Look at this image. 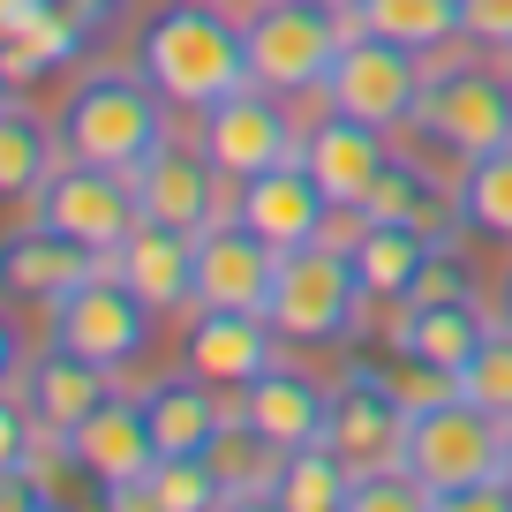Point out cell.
Listing matches in <instances>:
<instances>
[{"label": "cell", "instance_id": "cell-1", "mask_svg": "<svg viewBox=\"0 0 512 512\" xmlns=\"http://www.w3.org/2000/svg\"><path fill=\"white\" fill-rule=\"evenodd\" d=\"M136 68L166 91V106L204 113L249 83V31L211 0H166L136 31Z\"/></svg>", "mask_w": 512, "mask_h": 512}, {"label": "cell", "instance_id": "cell-2", "mask_svg": "<svg viewBox=\"0 0 512 512\" xmlns=\"http://www.w3.org/2000/svg\"><path fill=\"white\" fill-rule=\"evenodd\" d=\"M61 136H68V159L136 174L166 144V91L144 68H83L76 91L61 98Z\"/></svg>", "mask_w": 512, "mask_h": 512}, {"label": "cell", "instance_id": "cell-3", "mask_svg": "<svg viewBox=\"0 0 512 512\" xmlns=\"http://www.w3.org/2000/svg\"><path fill=\"white\" fill-rule=\"evenodd\" d=\"M362 302H369V287H362V272H354L347 241H302V249L279 256L264 317L279 324L287 347H339V339H354V324H362Z\"/></svg>", "mask_w": 512, "mask_h": 512}, {"label": "cell", "instance_id": "cell-4", "mask_svg": "<svg viewBox=\"0 0 512 512\" xmlns=\"http://www.w3.org/2000/svg\"><path fill=\"white\" fill-rule=\"evenodd\" d=\"M241 31H249V83L294 98V91H324L332 61L354 38V16L317 8V0H249Z\"/></svg>", "mask_w": 512, "mask_h": 512}, {"label": "cell", "instance_id": "cell-5", "mask_svg": "<svg viewBox=\"0 0 512 512\" xmlns=\"http://www.w3.org/2000/svg\"><path fill=\"white\" fill-rule=\"evenodd\" d=\"M505 430H512V422L490 415L482 400H467V392H437V400H415V415H407L400 467H415V475L437 490V505H445L452 490L490 482L497 467H505Z\"/></svg>", "mask_w": 512, "mask_h": 512}, {"label": "cell", "instance_id": "cell-6", "mask_svg": "<svg viewBox=\"0 0 512 512\" xmlns=\"http://www.w3.org/2000/svg\"><path fill=\"white\" fill-rule=\"evenodd\" d=\"M151 317H159V309L128 287L121 264L106 256L98 272H83L76 287L53 302V347H76V354H91V362H106L113 377H121L128 362H144Z\"/></svg>", "mask_w": 512, "mask_h": 512}, {"label": "cell", "instance_id": "cell-7", "mask_svg": "<svg viewBox=\"0 0 512 512\" xmlns=\"http://www.w3.org/2000/svg\"><path fill=\"white\" fill-rule=\"evenodd\" d=\"M415 128L430 144H445L452 159H475V151L512 144V76H497V68H482V61L430 68Z\"/></svg>", "mask_w": 512, "mask_h": 512}, {"label": "cell", "instance_id": "cell-8", "mask_svg": "<svg viewBox=\"0 0 512 512\" xmlns=\"http://www.w3.org/2000/svg\"><path fill=\"white\" fill-rule=\"evenodd\" d=\"M422 83H430V68H422L415 46H400V38H377L354 23L347 53L332 61V76H324V98H332V113H354V121H377V128H407L422 106Z\"/></svg>", "mask_w": 512, "mask_h": 512}, {"label": "cell", "instance_id": "cell-9", "mask_svg": "<svg viewBox=\"0 0 512 512\" xmlns=\"http://www.w3.org/2000/svg\"><path fill=\"white\" fill-rule=\"evenodd\" d=\"M407 415H415V400H407L400 384L384 377V369H362V362H354V369H339V384H332L324 445H332L354 475L400 467V452H407Z\"/></svg>", "mask_w": 512, "mask_h": 512}, {"label": "cell", "instance_id": "cell-10", "mask_svg": "<svg viewBox=\"0 0 512 512\" xmlns=\"http://www.w3.org/2000/svg\"><path fill=\"white\" fill-rule=\"evenodd\" d=\"M31 211H38V226H53V234L83 241L98 256H113L136 234V219H144L136 211V181L113 174V166H91V159H61L53 181L31 196Z\"/></svg>", "mask_w": 512, "mask_h": 512}, {"label": "cell", "instance_id": "cell-11", "mask_svg": "<svg viewBox=\"0 0 512 512\" xmlns=\"http://www.w3.org/2000/svg\"><path fill=\"white\" fill-rule=\"evenodd\" d=\"M196 144L211 151V166H219L226 181H256V174H272V166L302 159V128L279 106V91L241 83L219 106H204V136H196Z\"/></svg>", "mask_w": 512, "mask_h": 512}, {"label": "cell", "instance_id": "cell-12", "mask_svg": "<svg viewBox=\"0 0 512 512\" xmlns=\"http://www.w3.org/2000/svg\"><path fill=\"white\" fill-rule=\"evenodd\" d=\"M61 445H68V460L98 482V497H106V505H136L144 475L159 467V437H151L144 400H121V392H113L91 422H76Z\"/></svg>", "mask_w": 512, "mask_h": 512}, {"label": "cell", "instance_id": "cell-13", "mask_svg": "<svg viewBox=\"0 0 512 512\" xmlns=\"http://www.w3.org/2000/svg\"><path fill=\"white\" fill-rule=\"evenodd\" d=\"M128 181H136V211H144L151 226H174V234H189V241L226 219L219 211V181L226 174L211 166L204 144H174V136H166Z\"/></svg>", "mask_w": 512, "mask_h": 512}, {"label": "cell", "instance_id": "cell-14", "mask_svg": "<svg viewBox=\"0 0 512 512\" xmlns=\"http://www.w3.org/2000/svg\"><path fill=\"white\" fill-rule=\"evenodd\" d=\"M279 256L272 241L256 234V226H241L234 211H226L219 226H204L196 234V309H264L272 302V279H279Z\"/></svg>", "mask_w": 512, "mask_h": 512}, {"label": "cell", "instance_id": "cell-15", "mask_svg": "<svg viewBox=\"0 0 512 512\" xmlns=\"http://www.w3.org/2000/svg\"><path fill=\"white\" fill-rule=\"evenodd\" d=\"M332 189H324L317 174H309V159H287L272 166V174L241 181L234 196V219L256 226V234L272 241V249H302V241H324V226H332Z\"/></svg>", "mask_w": 512, "mask_h": 512}, {"label": "cell", "instance_id": "cell-16", "mask_svg": "<svg viewBox=\"0 0 512 512\" xmlns=\"http://www.w3.org/2000/svg\"><path fill=\"white\" fill-rule=\"evenodd\" d=\"M181 354H189L196 377L226 384V392H241L249 377H264V369L279 362V324L264 317V309H189V339H181Z\"/></svg>", "mask_w": 512, "mask_h": 512}, {"label": "cell", "instance_id": "cell-17", "mask_svg": "<svg viewBox=\"0 0 512 512\" xmlns=\"http://www.w3.org/2000/svg\"><path fill=\"white\" fill-rule=\"evenodd\" d=\"M8 384L31 400V415H38L46 437H68L76 422H91L98 407L113 400V369L91 362V354H76V347H46L38 362H23Z\"/></svg>", "mask_w": 512, "mask_h": 512}, {"label": "cell", "instance_id": "cell-18", "mask_svg": "<svg viewBox=\"0 0 512 512\" xmlns=\"http://www.w3.org/2000/svg\"><path fill=\"white\" fill-rule=\"evenodd\" d=\"M354 219H384V226H422V234H460V174H437L422 159H384V174L362 189Z\"/></svg>", "mask_w": 512, "mask_h": 512}, {"label": "cell", "instance_id": "cell-19", "mask_svg": "<svg viewBox=\"0 0 512 512\" xmlns=\"http://www.w3.org/2000/svg\"><path fill=\"white\" fill-rule=\"evenodd\" d=\"M482 339H490V317L475 302H400V324H392V354L407 369H445V377L475 362Z\"/></svg>", "mask_w": 512, "mask_h": 512}, {"label": "cell", "instance_id": "cell-20", "mask_svg": "<svg viewBox=\"0 0 512 512\" xmlns=\"http://www.w3.org/2000/svg\"><path fill=\"white\" fill-rule=\"evenodd\" d=\"M234 400H241V422H256V430L272 437V445H287V452L317 445L324 415H332V392H324L309 369H287V362H272L264 377H249Z\"/></svg>", "mask_w": 512, "mask_h": 512}, {"label": "cell", "instance_id": "cell-21", "mask_svg": "<svg viewBox=\"0 0 512 512\" xmlns=\"http://www.w3.org/2000/svg\"><path fill=\"white\" fill-rule=\"evenodd\" d=\"M219 384L196 377V369H174V377L144 384V415H151V437H159V460H211L226 430V407L211 400Z\"/></svg>", "mask_w": 512, "mask_h": 512}, {"label": "cell", "instance_id": "cell-22", "mask_svg": "<svg viewBox=\"0 0 512 512\" xmlns=\"http://www.w3.org/2000/svg\"><path fill=\"white\" fill-rule=\"evenodd\" d=\"M106 256L98 249H83V241H68V234H53V226H16L8 234V249H0V287L16 294V302H61L68 287H76L83 272H98Z\"/></svg>", "mask_w": 512, "mask_h": 512}, {"label": "cell", "instance_id": "cell-23", "mask_svg": "<svg viewBox=\"0 0 512 512\" xmlns=\"http://www.w3.org/2000/svg\"><path fill=\"white\" fill-rule=\"evenodd\" d=\"M302 159H309V174L332 189V204H339V211H354V204H362V189L384 174L392 144H384V128H377V121L332 113V121H317V128L302 136Z\"/></svg>", "mask_w": 512, "mask_h": 512}, {"label": "cell", "instance_id": "cell-24", "mask_svg": "<svg viewBox=\"0 0 512 512\" xmlns=\"http://www.w3.org/2000/svg\"><path fill=\"white\" fill-rule=\"evenodd\" d=\"M113 264H121V279L144 294L151 309H196V241L189 234L136 219V234L113 249Z\"/></svg>", "mask_w": 512, "mask_h": 512}, {"label": "cell", "instance_id": "cell-25", "mask_svg": "<svg viewBox=\"0 0 512 512\" xmlns=\"http://www.w3.org/2000/svg\"><path fill=\"white\" fill-rule=\"evenodd\" d=\"M91 46H98V23L83 16V8H68V0H53L38 23L0 38V68H8V83H38V76H53V68H76Z\"/></svg>", "mask_w": 512, "mask_h": 512}, {"label": "cell", "instance_id": "cell-26", "mask_svg": "<svg viewBox=\"0 0 512 512\" xmlns=\"http://www.w3.org/2000/svg\"><path fill=\"white\" fill-rule=\"evenodd\" d=\"M437 241H445V234H422V226H384V219H362V234H354L347 249H354V272H362L369 302H407Z\"/></svg>", "mask_w": 512, "mask_h": 512}, {"label": "cell", "instance_id": "cell-27", "mask_svg": "<svg viewBox=\"0 0 512 512\" xmlns=\"http://www.w3.org/2000/svg\"><path fill=\"white\" fill-rule=\"evenodd\" d=\"M61 144L68 136H53L23 98H8V106H0V196L31 204V196L53 181V166H61Z\"/></svg>", "mask_w": 512, "mask_h": 512}, {"label": "cell", "instance_id": "cell-28", "mask_svg": "<svg viewBox=\"0 0 512 512\" xmlns=\"http://www.w3.org/2000/svg\"><path fill=\"white\" fill-rule=\"evenodd\" d=\"M211 467H219V482H226V505H256V497L272 505V497H279V475H287V445H272L256 422L226 415L219 445H211Z\"/></svg>", "mask_w": 512, "mask_h": 512}, {"label": "cell", "instance_id": "cell-29", "mask_svg": "<svg viewBox=\"0 0 512 512\" xmlns=\"http://www.w3.org/2000/svg\"><path fill=\"white\" fill-rule=\"evenodd\" d=\"M460 234H482V241L512 249V144L460 159Z\"/></svg>", "mask_w": 512, "mask_h": 512}, {"label": "cell", "instance_id": "cell-30", "mask_svg": "<svg viewBox=\"0 0 512 512\" xmlns=\"http://www.w3.org/2000/svg\"><path fill=\"white\" fill-rule=\"evenodd\" d=\"M354 467L339 460L332 445H302V452H287V475H279V497L272 505L279 512H354Z\"/></svg>", "mask_w": 512, "mask_h": 512}, {"label": "cell", "instance_id": "cell-31", "mask_svg": "<svg viewBox=\"0 0 512 512\" xmlns=\"http://www.w3.org/2000/svg\"><path fill=\"white\" fill-rule=\"evenodd\" d=\"M354 23L377 31V38H400V46H415V53H437V46H452V38H467L460 0H362Z\"/></svg>", "mask_w": 512, "mask_h": 512}, {"label": "cell", "instance_id": "cell-32", "mask_svg": "<svg viewBox=\"0 0 512 512\" xmlns=\"http://www.w3.org/2000/svg\"><path fill=\"white\" fill-rule=\"evenodd\" d=\"M136 505H151V512H211V505H226V482H219L211 460H159L144 475V490H136Z\"/></svg>", "mask_w": 512, "mask_h": 512}, {"label": "cell", "instance_id": "cell-33", "mask_svg": "<svg viewBox=\"0 0 512 512\" xmlns=\"http://www.w3.org/2000/svg\"><path fill=\"white\" fill-rule=\"evenodd\" d=\"M460 392H467V400H482L490 415L512 422V324H490L482 354L460 369Z\"/></svg>", "mask_w": 512, "mask_h": 512}, {"label": "cell", "instance_id": "cell-34", "mask_svg": "<svg viewBox=\"0 0 512 512\" xmlns=\"http://www.w3.org/2000/svg\"><path fill=\"white\" fill-rule=\"evenodd\" d=\"M354 512H437V490L415 467H377L354 482Z\"/></svg>", "mask_w": 512, "mask_h": 512}, {"label": "cell", "instance_id": "cell-35", "mask_svg": "<svg viewBox=\"0 0 512 512\" xmlns=\"http://www.w3.org/2000/svg\"><path fill=\"white\" fill-rule=\"evenodd\" d=\"M407 302H475V256L445 234V241L430 249V264H422V279H415V294H407Z\"/></svg>", "mask_w": 512, "mask_h": 512}, {"label": "cell", "instance_id": "cell-36", "mask_svg": "<svg viewBox=\"0 0 512 512\" xmlns=\"http://www.w3.org/2000/svg\"><path fill=\"white\" fill-rule=\"evenodd\" d=\"M460 31L475 38V46L512 53V0H460Z\"/></svg>", "mask_w": 512, "mask_h": 512}, {"label": "cell", "instance_id": "cell-37", "mask_svg": "<svg viewBox=\"0 0 512 512\" xmlns=\"http://www.w3.org/2000/svg\"><path fill=\"white\" fill-rule=\"evenodd\" d=\"M0 505L46 512V505H61V490H46V482H38V467H0Z\"/></svg>", "mask_w": 512, "mask_h": 512}, {"label": "cell", "instance_id": "cell-38", "mask_svg": "<svg viewBox=\"0 0 512 512\" xmlns=\"http://www.w3.org/2000/svg\"><path fill=\"white\" fill-rule=\"evenodd\" d=\"M68 8H83V16H91L98 31H113V23L128 16V0H68Z\"/></svg>", "mask_w": 512, "mask_h": 512}, {"label": "cell", "instance_id": "cell-39", "mask_svg": "<svg viewBox=\"0 0 512 512\" xmlns=\"http://www.w3.org/2000/svg\"><path fill=\"white\" fill-rule=\"evenodd\" d=\"M317 8H339V16H362V0H317Z\"/></svg>", "mask_w": 512, "mask_h": 512}, {"label": "cell", "instance_id": "cell-40", "mask_svg": "<svg viewBox=\"0 0 512 512\" xmlns=\"http://www.w3.org/2000/svg\"><path fill=\"white\" fill-rule=\"evenodd\" d=\"M497 475H505V482H512V430H505V467H497Z\"/></svg>", "mask_w": 512, "mask_h": 512}, {"label": "cell", "instance_id": "cell-41", "mask_svg": "<svg viewBox=\"0 0 512 512\" xmlns=\"http://www.w3.org/2000/svg\"><path fill=\"white\" fill-rule=\"evenodd\" d=\"M505 324H512V272H505Z\"/></svg>", "mask_w": 512, "mask_h": 512}]
</instances>
